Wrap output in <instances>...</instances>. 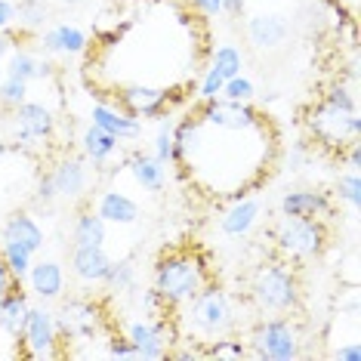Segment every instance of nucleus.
<instances>
[{
	"mask_svg": "<svg viewBox=\"0 0 361 361\" xmlns=\"http://www.w3.org/2000/svg\"><path fill=\"white\" fill-rule=\"evenodd\" d=\"M259 201L257 198H232V207H228L223 216H219V228H223L226 238H244L253 232V226L259 223Z\"/></svg>",
	"mask_w": 361,
	"mask_h": 361,
	"instance_id": "obj_19",
	"label": "nucleus"
},
{
	"mask_svg": "<svg viewBox=\"0 0 361 361\" xmlns=\"http://www.w3.org/2000/svg\"><path fill=\"white\" fill-rule=\"evenodd\" d=\"M28 312H31V302L25 297V290H22V284H13L10 290L0 297V331L19 340L22 327L28 322Z\"/></svg>",
	"mask_w": 361,
	"mask_h": 361,
	"instance_id": "obj_21",
	"label": "nucleus"
},
{
	"mask_svg": "<svg viewBox=\"0 0 361 361\" xmlns=\"http://www.w3.org/2000/svg\"><path fill=\"white\" fill-rule=\"evenodd\" d=\"M127 170L133 173V179L145 192H161L167 185V164H161L154 154L149 152H130L127 154Z\"/></svg>",
	"mask_w": 361,
	"mask_h": 361,
	"instance_id": "obj_24",
	"label": "nucleus"
},
{
	"mask_svg": "<svg viewBox=\"0 0 361 361\" xmlns=\"http://www.w3.org/2000/svg\"><path fill=\"white\" fill-rule=\"evenodd\" d=\"M210 281L207 262L195 250H170L154 262V290L170 309L185 306L204 284Z\"/></svg>",
	"mask_w": 361,
	"mask_h": 361,
	"instance_id": "obj_3",
	"label": "nucleus"
},
{
	"mask_svg": "<svg viewBox=\"0 0 361 361\" xmlns=\"http://www.w3.org/2000/svg\"><path fill=\"white\" fill-rule=\"evenodd\" d=\"M139 306H142V312L149 318H158V315H167V302L161 300V293L154 290V287H149V290H142V297H139Z\"/></svg>",
	"mask_w": 361,
	"mask_h": 361,
	"instance_id": "obj_41",
	"label": "nucleus"
},
{
	"mask_svg": "<svg viewBox=\"0 0 361 361\" xmlns=\"http://www.w3.org/2000/svg\"><path fill=\"white\" fill-rule=\"evenodd\" d=\"M62 4H65V6H80L84 0H62Z\"/></svg>",
	"mask_w": 361,
	"mask_h": 361,
	"instance_id": "obj_52",
	"label": "nucleus"
},
{
	"mask_svg": "<svg viewBox=\"0 0 361 361\" xmlns=\"http://www.w3.org/2000/svg\"><path fill=\"white\" fill-rule=\"evenodd\" d=\"M40 47L53 56H80L90 47V37H87L84 28L62 22V25H53L50 31H44Z\"/></svg>",
	"mask_w": 361,
	"mask_h": 361,
	"instance_id": "obj_20",
	"label": "nucleus"
},
{
	"mask_svg": "<svg viewBox=\"0 0 361 361\" xmlns=\"http://www.w3.org/2000/svg\"><path fill=\"white\" fill-rule=\"evenodd\" d=\"M16 25V4L13 0H0V31H10Z\"/></svg>",
	"mask_w": 361,
	"mask_h": 361,
	"instance_id": "obj_43",
	"label": "nucleus"
},
{
	"mask_svg": "<svg viewBox=\"0 0 361 361\" xmlns=\"http://www.w3.org/2000/svg\"><path fill=\"white\" fill-rule=\"evenodd\" d=\"M25 99H28V84H25V80L4 78V84H0V105L16 109V105H22Z\"/></svg>",
	"mask_w": 361,
	"mask_h": 361,
	"instance_id": "obj_37",
	"label": "nucleus"
},
{
	"mask_svg": "<svg viewBox=\"0 0 361 361\" xmlns=\"http://www.w3.org/2000/svg\"><path fill=\"white\" fill-rule=\"evenodd\" d=\"M0 259H4V266L10 269L13 281L22 284L28 275V269H31V262H35V253L28 247H22V244H16V241H4L0 244Z\"/></svg>",
	"mask_w": 361,
	"mask_h": 361,
	"instance_id": "obj_28",
	"label": "nucleus"
},
{
	"mask_svg": "<svg viewBox=\"0 0 361 361\" xmlns=\"http://www.w3.org/2000/svg\"><path fill=\"white\" fill-rule=\"evenodd\" d=\"M47 19H50V6H47V0H19V4H16V22H19L25 31L44 28Z\"/></svg>",
	"mask_w": 361,
	"mask_h": 361,
	"instance_id": "obj_29",
	"label": "nucleus"
},
{
	"mask_svg": "<svg viewBox=\"0 0 361 361\" xmlns=\"http://www.w3.org/2000/svg\"><path fill=\"white\" fill-rule=\"evenodd\" d=\"M223 84H226V78L223 75H216V71H207L201 80V87H198V99L201 102H210V99H219L223 96Z\"/></svg>",
	"mask_w": 361,
	"mask_h": 361,
	"instance_id": "obj_40",
	"label": "nucleus"
},
{
	"mask_svg": "<svg viewBox=\"0 0 361 361\" xmlns=\"http://www.w3.org/2000/svg\"><path fill=\"white\" fill-rule=\"evenodd\" d=\"M53 68H56V65L50 59H40L37 62V80H50L53 78Z\"/></svg>",
	"mask_w": 361,
	"mask_h": 361,
	"instance_id": "obj_49",
	"label": "nucleus"
},
{
	"mask_svg": "<svg viewBox=\"0 0 361 361\" xmlns=\"http://www.w3.org/2000/svg\"><path fill=\"white\" fill-rule=\"evenodd\" d=\"M185 4H192V6H195V4H198V0H185Z\"/></svg>",
	"mask_w": 361,
	"mask_h": 361,
	"instance_id": "obj_53",
	"label": "nucleus"
},
{
	"mask_svg": "<svg viewBox=\"0 0 361 361\" xmlns=\"http://www.w3.org/2000/svg\"><path fill=\"white\" fill-rule=\"evenodd\" d=\"M281 216H300V219H327L334 213V201L324 192H312V188H293L284 192L278 201Z\"/></svg>",
	"mask_w": 361,
	"mask_h": 361,
	"instance_id": "obj_13",
	"label": "nucleus"
},
{
	"mask_svg": "<svg viewBox=\"0 0 361 361\" xmlns=\"http://www.w3.org/2000/svg\"><path fill=\"white\" fill-rule=\"evenodd\" d=\"M336 198L343 204H349L352 210H358L361 204V179H358V170H346L336 179Z\"/></svg>",
	"mask_w": 361,
	"mask_h": 361,
	"instance_id": "obj_35",
	"label": "nucleus"
},
{
	"mask_svg": "<svg viewBox=\"0 0 361 361\" xmlns=\"http://www.w3.org/2000/svg\"><path fill=\"white\" fill-rule=\"evenodd\" d=\"M216 75H223L226 80L228 78H238L244 71V53L238 50L235 44H223L216 47V53H213V65H210Z\"/></svg>",
	"mask_w": 361,
	"mask_h": 361,
	"instance_id": "obj_30",
	"label": "nucleus"
},
{
	"mask_svg": "<svg viewBox=\"0 0 361 361\" xmlns=\"http://www.w3.org/2000/svg\"><path fill=\"white\" fill-rule=\"evenodd\" d=\"M50 176H53V185H56V195H59V198H80V195L87 192V183H90L84 158H75V154L56 161Z\"/></svg>",
	"mask_w": 361,
	"mask_h": 361,
	"instance_id": "obj_18",
	"label": "nucleus"
},
{
	"mask_svg": "<svg viewBox=\"0 0 361 361\" xmlns=\"http://www.w3.org/2000/svg\"><path fill=\"white\" fill-rule=\"evenodd\" d=\"M121 102L130 114L142 118H161L170 109V93L161 87H145V84H130L121 90Z\"/></svg>",
	"mask_w": 361,
	"mask_h": 361,
	"instance_id": "obj_14",
	"label": "nucleus"
},
{
	"mask_svg": "<svg viewBox=\"0 0 361 361\" xmlns=\"http://www.w3.org/2000/svg\"><path fill=\"white\" fill-rule=\"evenodd\" d=\"M201 118L198 114H185L183 121H173V145H176V161L173 164H188L201 152Z\"/></svg>",
	"mask_w": 361,
	"mask_h": 361,
	"instance_id": "obj_26",
	"label": "nucleus"
},
{
	"mask_svg": "<svg viewBox=\"0 0 361 361\" xmlns=\"http://www.w3.org/2000/svg\"><path fill=\"white\" fill-rule=\"evenodd\" d=\"M6 50H10V37H6V31H0V59L6 56Z\"/></svg>",
	"mask_w": 361,
	"mask_h": 361,
	"instance_id": "obj_50",
	"label": "nucleus"
},
{
	"mask_svg": "<svg viewBox=\"0 0 361 361\" xmlns=\"http://www.w3.org/2000/svg\"><path fill=\"white\" fill-rule=\"evenodd\" d=\"M102 284H109V290H114V293H130V290H136V266H133L130 259H118V262L111 259L109 275H105Z\"/></svg>",
	"mask_w": 361,
	"mask_h": 361,
	"instance_id": "obj_31",
	"label": "nucleus"
},
{
	"mask_svg": "<svg viewBox=\"0 0 361 361\" xmlns=\"http://www.w3.org/2000/svg\"><path fill=\"white\" fill-rule=\"evenodd\" d=\"M0 238H4V241L22 244V247H28L31 253H40L47 244L44 228L37 226V219L31 216V213H13V216L4 223V228H0Z\"/></svg>",
	"mask_w": 361,
	"mask_h": 361,
	"instance_id": "obj_22",
	"label": "nucleus"
},
{
	"mask_svg": "<svg viewBox=\"0 0 361 361\" xmlns=\"http://www.w3.org/2000/svg\"><path fill=\"white\" fill-rule=\"evenodd\" d=\"M257 96V87H253L250 78L238 75V78H228L223 84V99H232V102H253Z\"/></svg>",
	"mask_w": 361,
	"mask_h": 361,
	"instance_id": "obj_36",
	"label": "nucleus"
},
{
	"mask_svg": "<svg viewBox=\"0 0 361 361\" xmlns=\"http://www.w3.org/2000/svg\"><path fill=\"white\" fill-rule=\"evenodd\" d=\"M287 35H290V22H287L284 16L262 13L247 22V40L257 50H278L287 40Z\"/></svg>",
	"mask_w": 361,
	"mask_h": 361,
	"instance_id": "obj_16",
	"label": "nucleus"
},
{
	"mask_svg": "<svg viewBox=\"0 0 361 361\" xmlns=\"http://www.w3.org/2000/svg\"><path fill=\"white\" fill-rule=\"evenodd\" d=\"M56 315V334L59 340H93L102 324V309L90 300H65Z\"/></svg>",
	"mask_w": 361,
	"mask_h": 361,
	"instance_id": "obj_8",
	"label": "nucleus"
},
{
	"mask_svg": "<svg viewBox=\"0 0 361 361\" xmlns=\"http://www.w3.org/2000/svg\"><path fill=\"white\" fill-rule=\"evenodd\" d=\"M247 343L250 358L257 361H293L302 355V334L287 315H272L257 322Z\"/></svg>",
	"mask_w": 361,
	"mask_h": 361,
	"instance_id": "obj_5",
	"label": "nucleus"
},
{
	"mask_svg": "<svg viewBox=\"0 0 361 361\" xmlns=\"http://www.w3.org/2000/svg\"><path fill=\"white\" fill-rule=\"evenodd\" d=\"M204 358H250V352L235 334H228V336L210 340L207 346H204Z\"/></svg>",
	"mask_w": 361,
	"mask_h": 361,
	"instance_id": "obj_33",
	"label": "nucleus"
},
{
	"mask_svg": "<svg viewBox=\"0 0 361 361\" xmlns=\"http://www.w3.org/2000/svg\"><path fill=\"white\" fill-rule=\"evenodd\" d=\"M152 154H154V158H158L161 164H173V161H176V145H173V121H170L167 114H161V124H158V133H154Z\"/></svg>",
	"mask_w": 361,
	"mask_h": 361,
	"instance_id": "obj_32",
	"label": "nucleus"
},
{
	"mask_svg": "<svg viewBox=\"0 0 361 361\" xmlns=\"http://www.w3.org/2000/svg\"><path fill=\"white\" fill-rule=\"evenodd\" d=\"M96 213L111 226H133L139 219V204L118 188H105L96 201Z\"/></svg>",
	"mask_w": 361,
	"mask_h": 361,
	"instance_id": "obj_23",
	"label": "nucleus"
},
{
	"mask_svg": "<svg viewBox=\"0 0 361 361\" xmlns=\"http://www.w3.org/2000/svg\"><path fill=\"white\" fill-rule=\"evenodd\" d=\"M334 358H336V361H361L358 340H352V343H346V346H340V349L334 352Z\"/></svg>",
	"mask_w": 361,
	"mask_h": 361,
	"instance_id": "obj_45",
	"label": "nucleus"
},
{
	"mask_svg": "<svg viewBox=\"0 0 361 361\" xmlns=\"http://www.w3.org/2000/svg\"><path fill=\"white\" fill-rule=\"evenodd\" d=\"M309 161V145L306 142H293L290 145V170H300Z\"/></svg>",
	"mask_w": 361,
	"mask_h": 361,
	"instance_id": "obj_44",
	"label": "nucleus"
},
{
	"mask_svg": "<svg viewBox=\"0 0 361 361\" xmlns=\"http://www.w3.org/2000/svg\"><path fill=\"white\" fill-rule=\"evenodd\" d=\"M105 235H109V223L96 210H80L75 216V226H71L75 244H96V247H102Z\"/></svg>",
	"mask_w": 361,
	"mask_h": 361,
	"instance_id": "obj_27",
	"label": "nucleus"
},
{
	"mask_svg": "<svg viewBox=\"0 0 361 361\" xmlns=\"http://www.w3.org/2000/svg\"><path fill=\"white\" fill-rule=\"evenodd\" d=\"M109 266L111 257L96 244H75V250H71V272L87 284H102L109 275Z\"/></svg>",
	"mask_w": 361,
	"mask_h": 361,
	"instance_id": "obj_15",
	"label": "nucleus"
},
{
	"mask_svg": "<svg viewBox=\"0 0 361 361\" xmlns=\"http://www.w3.org/2000/svg\"><path fill=\"white\" fill-rule=\"evenodd\" d=\"M322 102H324V105H331V109H336V111H358L355 93H352V90H346L343 84H336V87L327 90Z\"/></svg>",
	"mask_w": 361,
	"mask_h": 361,
	"instance_id": "obj_38",
	"label": "nucleus"
},
{
	"mask_svg": "<svg viewBox=\"0 0 361 361\" xmlns=\"http://www.w3.org/2000/svg\"><path fill=\"white\" fill-rule=\"evenodd\" d=\"M176 327H183L185 343H201V346H207L216 336L235 334L238 315H235V302L228 297V290L207 281L185 302V312L176 322Z\"/></svg>",
	"mask_w": 361,
	"mask_h": 361,
	"instance_id": "obj_1",
	"label": "nucleus"
},
{
	"mask_svg": "<svg viewBox=\"0 0 361 361\" xmlns=\"http://www.w3.org/2000/svg\"><path fill=\"white\" fill-rule=\"evenodd\" d=\"M90 124H96L105 133H111L118 142H136L142 136V121L136 114H130L127 109H118V105L109 102H96L93 111H90Z\"/></svg>",
	"mask_w": 361,
	"mask_h": 361,
	"instance_id": "obj_12",
	"label": "nucleus"
},
{
	"mask_svg": "<svg viewBox=\"0 0 361 361\" xmlns=\"http://www.w3.org/2000/svg\"><path fill=\"white\" fill-rule=\"evenodd\" d=\"M10 149H13V145H10V142H6V139H0V158H4V154H6V152H10Z\"/></svg>",
	"mask_w": 361,
	"mask_h": 361,
	"instance_id": "obj_51",
	"label": "nucleus"
},
{
	"mask_svg": "<svg viewBox=\"0 0 361 361\" xmlns=\"http://www.w3.org/2000/svg\"><path fill=\"white\" fill-rule=\"evenodd\" d=\"M25 281H28V290L35 293V297H40L44 302L59 300L62 290H65V272H62L59 262H53V259L31 262Z\"/></svg>",
	"mask_w": 361,
	"mask_h": 361,
	"instance_id": "obj_17",
	"label": "nucleus"
},
{
	"mask_svg": "<svg viewBox=\"0 0 361 361\" xmlns=\"http://www.w3.org/2000/svg\"><path fill=\"white\" fill-rule=\"evenodd\" d=\"M22 343L28 346V358H56V343H59V334H56V315L50 309H31L28 322L22 327Z\"/></svg>",
	"mask_w": 361,
	"mask_h": 361,
	"instance_id": "obj_11",
	"label": "nucleus"
},
{
	"mask_svg": "<svg viewBox=\"0 0 361 361\" xmlns=\"http://www.w3.org/2000/svg\"><path fill=\"white\" fill-rule=\"evenodd\" d=\"M105 355H109V358H121V361H136V358H139V352H136V346L127 340V336L111 334V336H109V349H105Z\"/></svg>",
	"mask_w": 361,
	"mask_h": 361,
	"instance_id": "obj_39",
	"label": "nucleus"
},
{
	"mask_svg": "<svg viewBox=\"0 0 361 361\" xmlns=\"http://www.w3.org/2000/svg\"><path fill=\"white\" fill-rule=\"evenodd\" d=\"M250 300L259 312H269V315H290V312H297L302 300V287L293 262H287L281 257L259 262L250 275Z\"/></svg>",
	"mask_w": 361,
	"mask_h": 361,
	"instance_id": "obj_2",
	"label": "nucleus"
},
{
	"mask_svg": "<svg viewBox=\"0 0 361 361\" xmlns=\"http://www.w3.org/2000/svg\"><path fill=\"white\" fill-rule=\"evenodd\" d=\"M275 250L287 262H309L318 259L327 247V226L324 219H300V216H281L275 223Z\"/></svg>",
	"mask_w": 361,
	"mask_h": 361,
	"instance_id": "obj_4",
	"label": "nucleus"
},
{
	"mask_svg": "<svg viewBox=\"0 0 361 361\" xmlns=\"http://www.w3.org/2000/svg\"><path fill=\"white\" fill-rule=\"evenodd\" d=\"M201 124L207 127H219V130H232V133H241V130H257L262 124V114L253 109L250 102H232V99H210L204 102L201 109Z\"/></svg>",
	"mask_w": 361,
	"mask_h": 361,
	"instance_id": "obj_10",
	"label": "nucleus"
},
{
	"mask_svg": "<svg viewBox=\"0 0 361 361\" xmlns=\"http://www.w3.org/2000/svg\"><path fill=\"white\" fill-rule=\"evenodd\" d=\"M37 56L28 53V50H19L10 59V68H6V78H16V80H25V84H31V80H37Z\"/></svg>",
	"mask_w": 361,
	"mask_h": 361,
	"instance_id": "obj_34",
	"label": "nucleus"
},
{
	"mask_svg": "<svg viewBox=\"0 0 361 361\" xmlns=\"http://www.w3.org/2000/svg\"><path fill=\"white\" fill-rule=\"evenodd\" d=\"M13 130H16V149L47 142L56 133V118L47 105L40 102H22L13 109Z\"/></svg>",
	"mask_w": 361,
	"mask_h": 361,
	"instance_id": "obj_9",
	"label": "nucleus"
},
{
	"mask_svg": "<svg viewBox=\"0 0 361 361\" xmlns=\"http://www.w3.org/2000/svg\"><path fill=\"white\" fill-rule=\"evenodd\" d=\"M244 4H247V0H223V13L226 16H241Z\"/></svg>",
	"mask_w": 361,
	"mask_h": 361,
	"instance_id": "obj_48",
	"label": "nucleus"
},
{
	"mask_svg": "<svg viewBox=\"0 0 361 361\" xmlns=\"http://www.w3.org/2000/svg\"><path fill=\"white\" fill-rule=\"evenodd\" d=\"M80 152H84L87 161H93L96 167H105V164L114 161V154L121 152V142L111 133H105L96 124H87L84 133H80Z\"/></svg>",
	"mask_w": 361,
	"mask_h": 361,
	"instance_id": "obj_25",
	"label": "nucleus"
},
{
	"mask_svg": "<svg viewBox=\"0 0 361 361\" xmlns=\"http://www.w3.org/2000/svg\"><path fill=\"white\" fill-rule=\"evenodd\" d=\"M16 281H13V275H10V269H6L4 266V259H0V297H4V293L6 290H10V287H13Z\"/></svg>",
	"mask_w": 361,
	"mask_h": 361,
	"instance_id": "obj_47",
	"label": "nucleus"
},
{
	"mask_svg": "<svg viewBox=\"0 0 361 361\" xmlns=\"http://www.w3.org/2000/svg\"><path fill=\"white\" fill-rule=\"evenodd\" d=\"M127 340L136 346L139 358L161 361V358H167L170 343H179L176 340V322L167 315L142 318V322H133L127 327Z\"/></svg>",
	"mask_w": 361,
	"mask_h": 361,
	"instance_id": "obj_7",
	"label": "nucleus"
},
{
	"mask_svg": "<svg viewBox=\"0 0 361 361\" xmlns=\"http://www.w3.org/2000/svg\"><path fill=\"white\" fill-rule=\"evenodd\" d=\"M309 133L324 145V149H346L349 142H355L361 133V118L358 111H336L331 105H315L306 118Z\"/></svg>",
	"mask_w": 361,
	"mask_h": 361,
	"instance_id": "obj_6",
	"label": "nucleus"
},
{
	"mask_svg": "<svg viewBox=\"0 0 361 361\" xmlns=\"http://www.w3.org/2000/svg\"><path fill=\"white\" fill-rule=\"evenodd\" d=\"M195 10H201L204 16H223V0H198V4H195Z\"/></svg>",
	"mask_w": 361,
	"mask_h": 361,
	"instance_id": "obj_46",
	"label": "nucleus"
},
{
	"mask_svg": "<svg viewBox=\"0 0 361 361\" xmlns=\"http://www.w3.org/2000/svg\"><path fill=\"white\" fill-rule=\"evenodd\" d=\"M59 198L56 195V185H53V176L50 173H44L40 176V183H37V192H35V201L40 204V207H50V204Z\"/></svg>",
	"mask_w": 361,
	"mask_h": 361,
	"instance_id": "obj_42",
	"label": "nucleus"
}]
</instances>
